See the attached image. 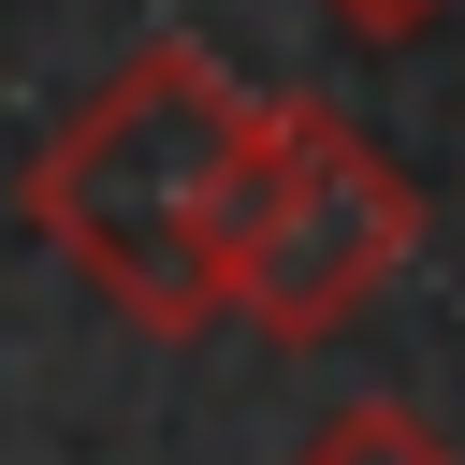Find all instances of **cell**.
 Returning <instances> with one entry per match:
<instances>
[{
  "label": "cell",
  "mask_w": 465,
  "mask_h": 465,
  "mask_svg": "<svg viewBox=\"0 0 465 465\" xmlns=\"http://www.w3.org/2000/svg\"><path fill=\"white\" fill-rule=\"evenodd\" d=\"M320 15H334V29H363V44H407V29H436L450 0H320Z\"/></svg>",
  "instance_id": "obj_4"
},
{
  "label": "cell",
  "mask_w": 465,
  "mask_h": 465,
  "mask_svg": "<svg viewBox=\"0 0 465 465\" xmlns=\"http://www.w3.org/2000/svg\"><path fill=\"white\" fill-rule=\"evenodd\" d=\"M291 465H465L421 407H334V421H305V450Z\"/></svg>",
  "instance_id": "obj_3"
},
{
  "label": "cell",
  "mask_w": 465,
  "mask_h": 465,
  "mask_svg": "<svg viewBox=\"0 0 465 465\" xmlns=\"http://www.w3.org/2000/svg\"><path fill=\"white\" fill-rule=\"evenodd\" d=\"M247 145V87L203 44H131L29 160V232L145 334L218 320V189Z\"/></svg>",
  "instance_id": "obj_1"
},
{
  "label": "cell",
  "mask_w": 465,
  "mask_h": 465,
  "mask_svg": "<svg viewBox=\"0 0 465 465\" xmlns=\"http://www.w3.org/2000/svg\"><path fill=\"white\" fill-rule=\"evenodd\" d=\"M421 247V189L334 116V102H247L232 189H218V305L320 349L349 334Z\"/></svg>",
  "instance_id": "obj_2"
}]
</instances>
